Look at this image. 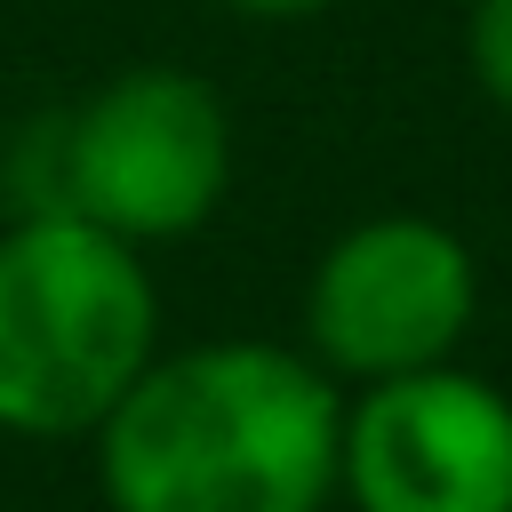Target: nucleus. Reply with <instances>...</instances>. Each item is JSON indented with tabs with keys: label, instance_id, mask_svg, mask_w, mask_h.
<instances>
[{
	"label": "nucleus",
	"instance_id": "1",
	"mask_svg": "<svg viewBox=\"0 0 512 512\" xmlns=\"http://www.w3.org/2000/svg\"><path fill=\"white\" fill-rule=\"evenodd\" d=\"M344 392L288 344L152 352L96 424L112 512H320L336 496Z\"/></svg>",
	"mask_w": 512,
	"mask_h": 512
},
{
	"label": "nucleus",
	"instance_id": "2",
	"mask_svg": "<svg viewBox=\"0 0 512 512\" xmlns=\"http://www.w3.org/2000/svg\"><path fill=\"white\" fill-rule=\"evenodd\" d=\"M152 344L160 288L136 240L72 208H32L0 232V432H96Z\"/></svg>",
	"mask_w": 512,
	"mask_h": 512
},
{
	"label": "nucleus",
	"instance_id": "3",
	"mask_svg": "<svg viewBox=\"0 0 512 512\" xmlns=\"http://www.w3.org/2000/svg\"><path fill=\"white\" fill-rule=\"evenodd\" d=\"M48 208H72L120 240H176L216 216L232 184V112L200 72L136 64L56 120Z\"/></svg>",
	"mask_w": 512,
	"mask_h": 512
},
{
	"label": "nucleus",
	"instance_id": "4",
	"mask_svg": "<svg viewBox=\"0 0 512 512\" xmlns=\"http://www.w3.org/2000/svg\"><path fill=\"white\" fill-rule=\"evenodd\" d=\"M480 304L472 248L432 216H368L312 264V352L328 376H408L456 352Z\"/></svg>",
	"mask_w": 512,
	"mask_h": 512
},
{
	"label": "nucleus",
	"instance_id": "5",
	"mask_svg": "<svg viewBox=\"0 0 512 512\" xmlns=\"http://www.w3.org/2000/svg\"><path fill=\"white\" fill-rule=\"evenodd\" d=\"M352 512H512V400L448 360L376 376L344 408Z\"/></svg>",
	"mask_w": 512,
	"mask_h": 512
},
{
	"label": "nucleus",
	"instance_id": "6",
	"mask_svg": "<svg viewBox=\"0 0 512 512\" xmlns=\"http://www.w3.org/2000/svg\"><path fill=\"white\" fill-rule=\"evenodd\" d=\"M464 48H472V80L496 104H512V0H472Z\"/></svg>",
	"mask_w": 512,
	"mask_h": 512
},
{
	"label": "nucleus",
	"instance_id": "7",
	"mask_svg": "<svg viewBox=\"0 0 512 512\" xmlns=\"http://www.w3.org/2000/svg\"><path fill=\"white\" fill-rule=\"evenodd\" d=\"M224 8H240V16H312L328 0H224Z\"/></svg>",
	"mask_w": 512,
	"mask_h": 512
}]
</instances>
